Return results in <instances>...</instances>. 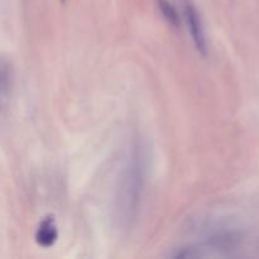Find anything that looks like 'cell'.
Here are the masks:
<instances>
[{
  "label": "cell",
  "mask_w": 259,
  "mask_h": 259,
  "mask_svg": "<svg viewBox=\"0 0 259 259\" xmlns=\"http://www.w3.org/2000/svg\"><path fill=\"white\" fill-rule=\"evenodd\" d=\"M148 149L136 142L129 149L121 168L115 196L116 219L121 228H129L138 215L148 177Z\"/></svg>",
  "instance_id": "cell-1"
},
{
  "label": "cell",
  "mask_w": 259,
  "mask_h": 259,
  "mask_svg": "<svg viewBox=\"0 0 259 259\" xmlns=\"http://www.w3.org/2000/svg\"><path fill=\"white\" fill-rule=\"evenodd\" d=\"M185 19H186L187 28L191 34L192 40H194L195 48L197 52L202 56L206 57L207 56V38L206 33H205L204 24H202L201 17H200L199 12L195 8L194 4L187 2L185 4Z\"/></svg>",
  "instance_id": "cell-2"
},
{
  "label": "cell",
  "mask_w": 259,
  "mask_h": 259,
  "mask_svg": "<svg viewBox=\"0 0 259 259\" xmlns=\"http://www.w3.org/2000/svg\"><path fill=\"white\" fill-rule=\"evenodd\" d=\"M34 239L35 243L43 248L52 247L57 242L58 230L53 215H48V217L43 218L40 220V223L37 227V230H35Z\"/></svg>",
  "instance_id": "cell-3"
},
{
  "label": "cell",
  "mask_w": 259,
  "mask_h": 259,
  "mask_svg": "<svg viewBox=\"0 0 259 259\" xmlns=\"http://www.w3.org/2000/svg\"><path fill=\"white\" fill-rule=\"evenodd\" d=\"M157 8H158L159 13L163 17V19L168 23L171 27L180 28L181 25V18H180L179 12L176 8L168 2V0H156Z\"/></svg>",
  "instance_id": "cell-4"
},
{
  "label": "cell",
  "mask_w": 259,
  "mask_h": 259,
  "mask_svg": "<svg viewBox=\"0 0 259 259\" xmlns=\"http://www.w3.org/2000/svg\"><path fill=\"white\" fill-rule=\"evenodd\" d=\"M0 94H2V103L5 104L8 95L12 89V68L5 60L2 61V71H0Z\"/></svg>",
  "instance_id": "cell-5"
}]
</instances>
